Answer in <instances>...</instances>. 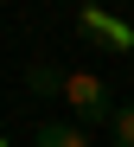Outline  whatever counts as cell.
I'll return each mask as SVG.
<instances>
[{
  "mask_svg": "<svg viewBox=\"0 0 134 147\" xmlns=\"http://www.w3.org/2000/svg\"><path fill=\"white\" fill-rule=\"evenodd\" d=\"M64 102L77 109V121H115V96H109V83L96 77V70H64Z\"/></svg>",
  "mask_w": 134,
  "mask_h": 147,
  "instance_id": "obj_1",
  "label": "cell"
},
{
  "mask_svg": "<svg viewBox=\"0 0 134 147\" xmlns=\"http://www.w3.org/2000/svg\"><path fill=\"white\" fill-rule=\"evenodd\" d=\"M77 32L96 38V45H109V51H134V26H121V19L102 13V7H83V13H77Z\"/></svg>",
  "mask_w": 134,
  "mask_h": 147,
  "instance_id": "obj_2",
  "label": "cell"
},
{
  "mask_svg": "<svg viewBox=\"0 0 134 147\" xmlns=\"http://www.w3.org/2000/svg\"><path fill=\"white\" fill-rule=\"evenodd\" d=\"M32 147H90V141H83L77 121H45V128L32 134Z\"/></svg>",
  "mask_w": 134,
  "mask_h": 147,
  "instance_id": "obj_3",
  "label": "cell"
},
{
  "mask_svg": "<svg viewBox=\"0 0 134 147\" xmlns=\"http://www.w3.org/2000/svg\"><path fill=\"white\" fill-rule=\"evenodd\" d=\"M26 83H32L38 96H64V70H45V64H32V70H26Z\"/></svg>",
  "mask_w": 134,
  "mask_h": 147,
  "instance_id": "obj_4",
  "label": "cell"
},
{
  "mask_svg": "<svg viewBox=\"0 0 134 147\" xmlns=\"http://www.w3.org/2000/svg\"><path fill=\"white\" fill-rule=\"evenodd\" d=\"M109 134H115V147H134V102H128V109H115Z\"/></svg>",
  "mask_w": 134,
  "mask_h": 147,
  "instance_id": "obj_5",
  "label": "cell"
},
{
  "mask_svg": "<svg viewBox=\"0 0 134 147\" xmlns=\"http://www.w3.org/2000/svg\"><path fill=\"white\" fill-rule=\"evenodd\" d=\"M83 7H102V0H83Z\"/></svg>",
  "mask_w": 134,
  "mask_h": 147,
  "instance_id": "obj_6",
  "label": "cell"
},
{
  "mask_svg": "<svg viewBox=\"0 0 134 147\" xmlns=\"http://www.w3.org/2000/svg\"><path fill=\"white\" fill-rule=\"evenodd\" d=\"M0 147H7V134H0Z\"/></svg>",
  "mask_w": 134,
  "mask_h": 147,
  "instance_id": "obj_7",
  "label": "cell"
},
{
  "mask_svg": "<svg viewBox=\"0 0 134 147\" xmlns=\"http://www.w3.org/2000/svg\"><path fill=\"white\" fill-rule=\"evenodd\" d=\"M128 7H134V0H128Z\"/></svg>",
  "mask_w": 134,
  "mask_h": 147,
  "instance_id": "obj_8",
  "label": "cell"
}]
</instances>
